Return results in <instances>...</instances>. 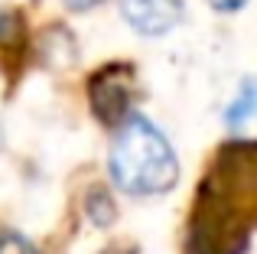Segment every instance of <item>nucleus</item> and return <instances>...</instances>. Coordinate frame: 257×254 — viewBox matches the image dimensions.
Listing matches in <instances>:
<instances>
[{
    "label": "nucleus",
    "mask_w": 257,
    "mask_h": 254,
    "mask_svg": "<svg viewBox=\"0 0 257 254\" xmlns=\"http://www.w3.org/2000/svg\"><path fill=\"white\" fill-rule=\"evenodd\" d=\"M257 199V153L247 140L231 144L202 183L189 231V254H244Z\"/></svg>",
    "instance_id": "nucleus-1"
},
{
    "label": "nucleus",
    "mask_w": 257,
    "mask_h": 254,
    "mask_svg": "<svg viewBox=\"0 0 257 254\" xmlns=\"http://www.w3.org/2000/svg\"><path fill=\"white\" fill-rule=\"evenodd\" d=\"M107 170L117 189L131 196H163L179 183V160L157 124L127 114L111 144Z\"/></svg>",
    "instance_id": "nucleus-2"
},
{
    "label": "nucleus",
    "mask_w": 257,
    "mask_h": 254,
    "mask_svg": "<svg viewBox=\"0 0 257 254\" xmlns=\"http://www.w3.org/2000/svg\"><path fill=\"white\" fill-rule=\"evenodd\" d=\"M88 98H91V111L98 121L104 124L124 121L134 101V69L120 62L101 69L88 85Z\"/></svg>",
    "instance_id": "nucleus-3"
},
{
    "label": "nucleus",
    "mask_w": 257,
    "mask_h": 254,
    "mask_svg": "<svg viewBox=\"0 0 257 254\" xmlns=\"http://www.w3.org/2000/svg\"><path fill=\"white\" fill-rule=\"evenodd\" d=\"M124 20L140 36H163L182 20L179 0H120Z\"/></svg>",
    "instance_id": "nucleus-4"
},
{
    "label": "nucleus",
    "mask_w": 257,
    "mask_h": 254,
    "mask_svg": "<svg viewBox=\"0 0 257 254\" xmlns=\"http://www.w3.org/2000/svg\"><path fill=\"white\" fill-rule=\"evenodd\" d=\"M254 98H257L254 82H251V78H244V82H241L238 98H234V101L225 108V124L231 127V131H238L241 124H247V117L254 114Z\"/></svg>",
    "instance_id": "nucleus-5"
},
{
    "label": "nucleus",
    "mask_w": 257,
    "mask_h": 254,
    "mask_svg": "<svg viewBox=\"0 0 257 254\" xmlns=\"http://www.w3.org/2000/svg\"><path fill=\"white\" fill-rule=\"evenodd\" d=\"M88 218H91L94 225H111L114 215H117V209H114V199L107 196V189H91L88 192Z\"/></svg>",
    "instance_id": "nucleus-6"
},
{
    "label": "nucleus",
    "mask_w": 257,
    "mask_h": 254,
    "mask_svg": "<svg viewBox=\"0 0 257 254\" xmlns=\"http://www.w3.org/2000/svg\"><path fill=\"white\" fill-rule=\"evenodd\" d=\"M0 254H36L30 238L17 235V231H4L0 235Z\"/></svg>",
    "instance_id": "nucleus-7"
},
{
    "label": "nucleus",
    "mask_w": 257,
    "mask_h": 254,
    "mask_svg": "<svg viewBox=\"0 0 257 254\" xmlns=\"http://www.w3.org/2000/svg\"><path fill=\"white\" fill-rule=\"evenodd\" d=\"M20 36V20L13 13H0V43H13Z\"/></svg>",
    "instance_id": "nucleus-8"
},
{
    "label": "nucleus",
    "mask_w": 257,
    "mask_h": 254,
    "mask_svg": "<svg viewBox=\"0 0 257 254\" xmlns=\"http://www.w3.org/2000/svg\"><path fill=\"white\" fill-rule=\"evenodd\" d=\"M247 0H208V7H215L218 13H234V10H241Z\"/></svg>",
    "instance_id": "nucleus-9"
},
{
    "label": "nucleus",
    "mask_w": 257,
    "mask_h": 254,
    "mask_svg": "<svg viewBox=\"0 0 257 254\" xmlns=\"http://www.w3.org/2000/svg\"><path fill=\"white\" fill-rule=\"evenodd\" d=\"M101 0H65V7L69 10H75V13H85V10H91V7H98Z\"/></svg>",
    "instance_id": "nucleus-10"
}]
</instances>
